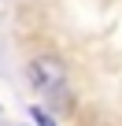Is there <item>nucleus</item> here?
Instances as JSON below:
<instances>
[{
  "label": "nucleus",
  "mask_w": 122,
  "mask_h": 126,
  "mask_svg": "<svg viewBox=\"0 0 122 126\" xmlns=\"http://www.w3.org/2000/svg\"><path fill=\"white\" fill-rule=\"evenodd\" d=\"M63 78H67V67H63L55 56H37V59L30 63V85L41 89V93L59 89V85H63Z\"/></svg>",
  "instance_id": "obj_1"
},
{
  "label": "nucleus",
  "mask_w": 122,
  "mask_h": 126,
  "mask_svg": "<svg viewBox=\"0 0 122 126\" xmlns=\"http://www.w3.org/2000/svg\"><path fill=\"white\" fill-rule=\"evenodd\" d=\"M33 119H37V126H55V122H52V119H48L44 111H33Z\"/></svg>",
  "instance_id": "obj_2"
}]
</instances>
